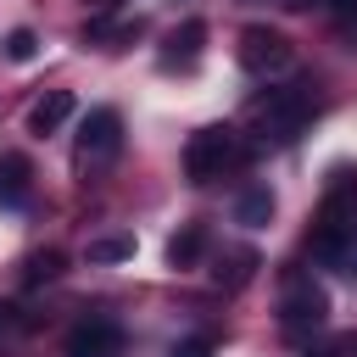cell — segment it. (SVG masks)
Returning a JSON list of instances; mask_svg holds the SVG:
<instances>
[{
    "label": "cell",
    "mask_w": 357,
    "mask_h": 357,
    "mask_svg": "<svg viewBox=\"0 0 357 357\" xmlns=\"http://www.w3.org/2000/svg\"><path fill=\"white\" fill-rule=\"evenodd\" d=\"M67 117H73V89H50L45 100H33V112H28V134H56Z\"/></svg>",
    "instance_id": "52a82bcc"
},
{
    "label": "cell",
    "mask_w": 357,
    "mask_h": 357,
    "mask_svg": "<svg viewBox=\"0 0 357 357\" xmlns=\"http://www.w3.org/2000/svg\"><path fill=\"white\" fill-rule=\"evenodd\" d=\"M195 257H201V229H184V234L167 240V262H173V268H190Z\"/></svg>",
    "instance_id": "7c38bea8"
},
{
    "label": "cell",
    "mask_w": 357,
    "mask_h": 357,
    "mask_svg": "<svg viewBox=\"0 0 357 357\" xmlns=\"http://www.w3.org/2000/svg\"><path fill=\"white\" fill-rule=\"evenodd\" d=\"M56 268H61V257H56V251H50V257H33V262H28V279H50Z\"/></svg>",
    "instance_id": "9a60e30c"
},
{
    "label": "cell",
    "mask_w": 357,
    "mask_h": 357,
    "mask_svg": "<svg viewBox=\"0 0 357 357\" xmlns=\"http://www.w3.org/2000/svg\"><path fill=\"white\" fill-rule=\"evenodd\" d=\"M279 6H284V11H307L312 0H279Z\"/></svg>",
    "instance_id": "e0dca14e"
},
{
    "label": "cell",
    "mask_w": 357,
    "mask_h": 357,
    "mask_svg": "<svg viewBox=\"0 0 357 357\" xmlns=\"http://www.w3.org/2000/svg\"><path fill=\"white\" fill-rule=\"evenodd\" d=\"M67 357H123V329L112 318H89L67 335Z\"/></svg>",
    "instance_id": "8992f818"
},
{
    "label": "cell",
    "mask_w": 357,
    "mask_h": 357,
    "mask_svg": "<svg viewBox=\"0 0 357 357\" xmlns=\"http://www.w3.org/2000/svg\"><path fill=\"white\" fill-rule=\"evenodd\" d=\"M201 39H206V22H184V28H173L167 33V50H162V67H190L195 56H201Z\"/></svg>",
    "instance_id": "9c48e42d"
},
{
    "label": "cell",
    "mask_w": 357,
    "mask_h": 357,
    "mask_svg": "<svg viewBox=\"0 0 357 357\" xmlns=\"http://www.w3.org/2000/svg\"><path fill=\"white\" fill-rule=\"evenodd\" d=\"M279 318H284V329H318L329 318V296L312 279H290L284 284V301H279Z\"/></svg>",
    "instance_id": "5b68a950"
},
{
    "label": "cell",
    "mask_w": 357,
    "mask_h": 357,
    "mask_svg": "<svg viewBox=\"0 0 357 357\" xmlns=\"http://www.w3.org/2000/svg\"><path fill=\"white\" fill-rule=\"evenodd\" d=\"M33 50H39L33 28H11V33H6V56H11V61H33Z\"/></svg>",
    "instance_id": "4fadbf2b"
},
{
    "label": "cell",
    "mask_w": 357,
    "mask_h": 357,
    "mask_svg": "<svg viewBox=\"0 0 357 357\" xmlns=\"http://www.w3.org/2000/svg\"><path fill=\"white\" fill-rule=\"evenodd\" d=\"M117 151H123V117L112 106H95L78 128V156L84 162H112Z\"/></svg>",
    "instance_id": "277c9868"
},
{
    "label": "cell",
    "mask_w": 357,
    "mask_h": 357,
    "mask_svg": "<svg viewBox=\"0 0 357 357\" xmlns=\"http://www.w3.org/2000/svg\"><path fill=\"white\" fill-rule=\"evenodd\" d=\"M167 357H212V340H206V335H190V340H178Z\"/></svg>",
    "instance_id": "5bb4252c"
},
{
    "label": "cell",
    "mask_w": 357,
    "mask_h": 357,
    "mask_svg": "<svg viewBox=\"0 0 357 357\" xmlns=\"http://www.w3.org/2000/svg\"><path fill=\"white\" fill-rule=\"evenodd\" d=\"M0 329H6V307H0Z\"/></svg>",
    "instance_id": "ac0fdd59"
},
{
    "label": "cell",
    "mask_w": 357,
    "mask_h": 357,
    "mask_svg": "<svg viewBox=\"0 0 357 357\" xmlns=\"http://www.w3.org/2000/svg\"><path fill=\"white\" fill-rule=\"evenodd\" d=\"M273 218V190L268 184H251L240 201H234V223H245V229H262Z\"/></svg>",
    "instance_id": "30bf717a"
},
{
    "label": "cell",
    "mask_w": 357,
    "mask_h": 357,
    "mask_svg": "<svg viewBox=\"0 0 357 357\" xmlns=\"http://www.w3.org/2000/svg\"><path fill=\"white\" fill-rule=\"evenodd\" d=\"M307 117H312V100L301 89H273L268 100L251 106V128H257L262 145H290L307 128Z\"/></svg>",
    "instance_id": "6da1fadb"
},
{
    "label": "cell",
    "mask_w": 357,
    "mask_h": 357,
    "mask_svg": "<svg viewBox=\"0 0 357 357\" xmlns=\"http://www.w3.org/2000/svg\"><path fill=\"white\" fill-rule=\"evenodd\" d=\"M234 162H240V134H234L229 123H212V128L190 134V145H184V173H190V184H212V178H223V167H234Z\"/></svg>",
    "instance_id": "7a4b0ae2"
},
{
    "label": "cell",
    "mask_w": 357,
    "mask_h": 357,
    "mask_svg": "<svg viewBox=\"0 0 357 357\" xmlns=\"http://www.w3.org/2000/svg\"><path fill=\"white\" fill-rule=\"evenodd\" d=\"M296 61V45L279 33V28H245L240 33V67L251 73V78H273V73H284Z\"/></svg>",
    "instance_id": "3957f363"
},
{
    "label": "cell",
    "mask_w": 357,
    "mask_h": 357,
    "mask_svg": "<svg viewBox=\"0 0 357 357\" xmlns=\"http://www.w3.org/2000/svg\"><path fill=\"white\" fill-rule=\"evenodd\" d=\"M329 11L335 17H357V0H329Z\"/></svg>",
    "instance_id": "2e32d148"
},
{
    "label": "cell",
    "mask_w": 357,
    "mask_h": 357,
    "mask_svg": "<svg viewBox=\"0 0 357 357\" xmlns=\"http://www.w3.org/2000/svg\"><path fill=\"white\" fill-rule=\"evenodd\" d=\"M28 190H33L28 156H0V206H28Z\"/></svg>",
    "instance_id": "ba28073f"
},
{
    "label": "cell",
    "mask_w": 357,
    "mask_h": 357,
    "mask_svg": "<svg viewBox=\"0 0 357 357\" xmlns=\"http://www.w3.org/2000/svg\"><path fill=\"white\" fill-rule=\"evenodd\" d=\"M84 257L89 262H128L134 257V234H100V240H89Z\"/></svg>",
    "instance_id": "8fae6325"
}]
</instances>
